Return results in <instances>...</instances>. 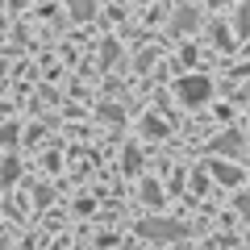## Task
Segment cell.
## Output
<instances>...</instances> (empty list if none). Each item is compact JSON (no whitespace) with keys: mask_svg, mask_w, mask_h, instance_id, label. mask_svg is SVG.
<instances>
[{"mask_svg":"<svg viewBox=\"0 0 250 250\" xmlns=\"http://www.w3.org/2000/svg\"><path fill=\"white\" fill-rule=\"evenodd\" d=\"M208 4H217V9H221V4H229V0H208Z\"/></svg>","mask_w":250,"mask_h":250,"instance_id":"12","label":"cell"},{"mask_svg":"<svg viewBox=\"0 0 250 250\" xmlns=\"http://www.w3.org/2000/svg\"><path fill=\"white\" fill-rule=\"evenodd\" d=\"M138 233L142 238H154V242H171V238H184L188 225H179V221H142Z\"/></svg>","mask_w":250,"mask_h":250,"instance_id":"2","label":"cell"},{"mask_svg":"<svg viewBox=\"0 0 250 250\" xmlns=\"http://www.w3.org/2000/svg\"><path fill=\"white\" fill-rule=\"evenodd\" d=\"M142 134H146V138H159V134H163V125H159V121H154V117H150V121L142 125Z\"/></svg>","mask_w":250,"mask_h":250,"instance_id":"8","label":"cell"},{"mask_svg":"<svg viewBox=\"0 0 250 250\" xmlns=\"http://www.w3.org/2000/svg\"><path fill=\"white\" fill-rule=\"evenodd\" d=\"M208 96H213V80H208V75H184V80L175 83V100L184 108H200Z\"/></svg>","mask_w":250,"mask_h":250,"instance_id":"1","label":"cell"},{"mask_svg":"<svg viewBox=\"0 0 250 250\" xmlns=\"http://www.w3.org/2000/svg\"><path fill=\"white\" fill-rule=\"evenodd\" d=\"M208 150H213V154H238L242 150V134H221Z\"/></svg>","mask_w":250,"mask_h":250,"instance_id":"4","label":"cell"},{"mask_svg":"<svg viewBox=\"0 0 250 250\" xmlns=\"http://www.w3.org/2000/svg\"><path fill=\"white\" fill-rule=\"evenodd\" d=\"M150 62H154V50H142V54H138V71H146Z\"/></svg>","mask_w":250,"mask_h":250,"instance_id":"10","label":"cell"},{"mask_svg":"<svg viewBox=\"0 0 250 250\" xmlns=\"http://www.w3.org/2000/svg\"><path fill=\"white\" fill-rule=\"evenodd\" d=\"M233 205H238V213H242V217H250V196H238Z\"/></svg>","mask_w":250,"mask_h":250,"instance_id":"11","label":"cell"},{"mask_svg":"<svg viewBox=\"0 0 250 250\" xmlns=\"http://www.w3.org/2000/svg\"><path fill=\"white\" fill-rule=\"evenodd\" d=\"M196 29H200V9L196 4H179L175 17H171V34L184 38V34H196Z\"/></svg>","mask_w":250,"mask_h":250,"instance_id":"3","label":"cell"},{"mask_svg":"<svg viewBox=\"0 0 250 250\" xmlns=\"http://www.w3.org/2000/svg\"><path fill=\"white\" fill-rule=\"evenodd\" d=\"M238 34H250V0H242V9H238Z\"/></svg>","mask_w":250,"mask_h":250,"instance_id":"7","label":"cell"},{"mask_svg":"<svg viewBox=\"0 0 250 250\" xmlns=\"http://www.w3.org/2000/svg\"><path fill=\"white\" fill-rule=\"evenodd\" d=\"M213 175L221 179V184H242V171L229 167V163H213Z\"/></svg>","mask_w":250,"mask_h":250,"instance_id":"5","label":"cell"},{"mask_svg":"<svg viewBox=\"0 0 250 250\" xmlns=\"http://www.w3.org/2000/svg\"><path fill=\"white\" fill-rule=\"evenodd\" d=\"M142 200H150V205H154V200H159V184H142Z\"/></svg>","mask_w":250,"mask_h":250,"instance_id":"9","label":"cell"},{"mask_svg":"<svg viewBox=\"0 0 250 250\" xmlns=\"http://www.w3.org/2000/svg\"><path fill=\"white\" fill-rule=\"evenodd\" d=\"M67 9H71L75 21H88L92 17V0H67Z\"/></svg>","mask_w":250,"mask_h":250,"instance_id":"6","label":"cell"}]
</instances>
